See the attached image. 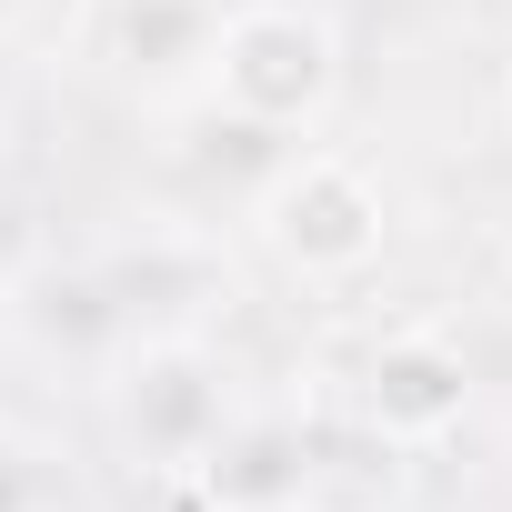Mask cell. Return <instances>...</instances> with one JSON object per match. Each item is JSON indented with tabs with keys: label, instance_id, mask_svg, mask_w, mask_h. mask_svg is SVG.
I'll list each match as a JSON object with an SVG mask.
<instances>
[{
	"label": "cell",
	"instance_id": "cell-7",
	"mask_svg": "<svg viewBox=\"0 0 512 512\" xmlns=\"http://www.w3.org/2000/svg\"><path fill=\"white\" fill-rule=\"evenodd\" d=\"M0 512H71L61 502V472L31 442H0Z\"/></svg>",
	"mask_w": 512,
	"mask_h": 512
},
{
	"label": "cell",
	"instance_id": "cell-6",
	"mask_svg": "<svg viewBox=\"0 0 512 512\" xmlns=\"http://www.w3.org/2000/svg\"><path fill=\"white\" fill-rule=\"evenodd\" d=\"M201 472H211V492H221V512H262V502H302V442L292 432H262V422H231L211 452H201Z\"/></svg>",
	"mask_w": 512,
	"mask_h": 512
},
{
	"label": "cell",
	"instance_id": "cell-4",
	"mask_svg": "<svg viewBox=\"0 0 512 512\" xmlns=\"http://www.w3.org/2000/svg\"><path fill=\"white\" fill-rule=\"evenodd\" d=\"M352 402H362V422H372L392 452H432V442H452L462 412H472V362H462L442 332H392V342H372Z\"/></svg>",
	"mask_w": 512,
	"mask_h": 512
},
{
	"label": "cell",
	"instance_id": "cell-9",
	"mask_svg": "<svg viewBox=\"0 0 512 512\" xmlns=\"http://www.w3.org/2000/svg\"><path fill=\"white\" fill-rule=\"evenodd\" d=\"M262 512H302V502H262Z\"/></svg>",
	"mask_w": 512,
	"mask_h": 512
},
{
	"label": "cell",
	"instance_id": "cell-5",
	"mask_svg": "<svg viewBox=\"0 0 512 512\" xmlns=\"http://www.w3.org/2000/svg\"><path fill=\"white\" fill-rule=\"evenodd\" d=\"M221 11L231 0H111L101 11V61L141 101H201L211 51H221Z\"/></svg>",
	"mask_w": 512,
	"mask_h": 512
},
{
	"label": "cell",
	"instance_id": "cell-2",
	"mask_svg": "<svg viewBox=\"0 0 512 512\" xmlns=\"http://www.w3.org/2000/svg\"><path fill=\"white\" fill-rule=\"evenodd\" d=\"M332 91H342V51L302 0H241V11H221V51H211V101L221 111L302 141L332 111Z\"/></svg>",
	"mask_w": 512,
	"mask_h": 512
},
{
	"label": "cell",
	"instance_id": "cell-1",
	"mask_svg": "<svg viewBox=\"0 0 512 512\" xmlns=\"http://www.w3.org/2000/svg\"><path fill=\"white\" fill-rule=\"evenodd\" d=\"M251 221H262L272 262L302 272V282H362L382 262V241H392L382 181L352 151H322V141H292L272 161V181L251 191Z\"/></svg>",
	"mask_w": 512,
	"mask_h": 512
},
{
	"label": "cell",
	"instance_id": "cell-8",
	"mask_svg": "<svg viewBox=\"0 0 512 512\" xmlns=\"http://www.w3.org/2000/svg\"><path fill=\"white\" fill-rule=\"evenodd\" d=\"M502 111H512V71H502Z\"/></svg>",
	"mask_w": 512,
	"mask_h": 512
},
{
	"label": "cell",
	"instance_id": "cell-3",
	"mask_svg": "<svg viewBox=\"0 0 512 512\" xmlns=\"http://www.w3.org/2000/svg\"><path fill=\"white\" fill-rule=\"evenodd\" d=\"M111 422L141 462L161 472H201V452L231 432V392H221V362L191 352V342H141L111 382Z\"/></svg>",
	"mask_w": 512,
	"mask_h": 512
}]
</instances>
